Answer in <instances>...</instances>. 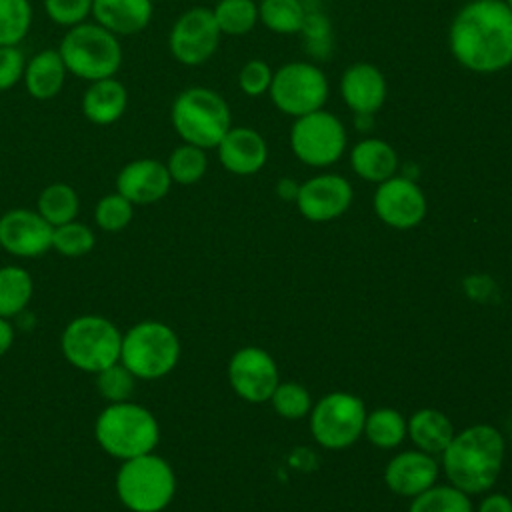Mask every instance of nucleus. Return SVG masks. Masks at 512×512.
<instances>
[{"instance_id": "15", "label": "nucleus", "mask_w": 512, "mask_h": 512, "mask_svg": "<svg viewBox=\"0 0 512 512\" xmlns=\"http://www.w3.org/2000/svg\"><path fill=\"white\" fill-rule=\"evenodd\" d=\"M52 226L28 208H12L0 216V248L18 258H36L52 248Z\"/></svg>"}, {"instance_id": "8", "label": "nucleus", "mask_w": 512, "mask_h": 512, "mask_svg": "<svg viewBox=\"0 0 512 512\" xmlns=\"http://www.w3.org/2000/svg\"><path fill=\"white\" fill-rule=\"evenodd\" d=\"M122 332L98 314H82L70 320L60 336V350L68 364L82 372L96 374L120 360Z\"/></svg>"}, {"instance_id": "40", "label": "nucleus", "mask_w": 512, "mask_h": 512, "mask_svg": "<svg viewBox=\"0 0 512 512\" xmlns=\"http://www.w3.org/2000/svg\"><path fill=\"white\" fill-rule=\"evenodd\" d=\"M26 58L18 46H0V92L16 86L24 76Z\"/></svg>"}, {"instance_id": "22", "label": "nucleus", "mask_w": 512, "mask_h": 512, "mask_svg": "<svg viewBox=\"0 0 512 512\" xmlns=\"http://www.w3.org/2000/svg\"><path fill=\"white\" fill-rule=\"evenodd\" d=\"M66 66L58 48H46L26 60L24 66V88L34 100H52L60 94L66 82Z\"/></svg>"}, {"instance_id": "41", "label": "nucleus", "mask_w": 512, "mask_h": 512, "mask_svg": "<svg viewBox=\"0 0 512 512\" xmlns=\"http://www.w3.org/2000/svg\"><path fill=\"white\" fill-rule=\"evenodd\" d=\"M478 512H512V500L504 494H490L480 502Z\"/></svg>"}, {"instance_id": "24", "label": "nucleus", "mask_w": 512, "mask_h": 512, "mask_svg": "<svg viewBox=\"0 0 512 512\" xmlns=\"http://www.w3.org/2000/svg\"><path fill=\"white\" fill-rule=\"evenodd\" d=\"M352 170L366 182H384L398 170L396 150L382 138H364L350 150Z\"/></svg>"}, {"instance_id": "44", "label": "nucleus", "mask_w": 512, "mask_h": 512, "mask_svg": "<svg viewBox=\"0 0 512 512\" xmlns=\"http://www.w3.org/2000/svg\"><path fill=\"white\" fill-rule=\"evenodd\" d=\"M506 430H508V436H510V440H512V412H510L508 418H506Z\"/></svg>"}, {"instance_id": "37", "label": "nucleus", "mask_w": 512, "mask_h": 512, "mask_svg": "<svg viewBox=\"0 0 512 512\" xmlns=\"http://www.w3.org/2000/svg\"><path fill=\"white\" fill-rule=\"evenodd\" d=\"M274 410L284 418H302L310 412V394L302 384L296 382H284L278 384L276 390L270 396Z\"/></svg>"}, {"instance_id": "2", "label": "nucleus", "mask_w": 512, "mask_h": 512, "mask_svg": "<svg viewBox=\"0 0 512 512\" xmlns=\"http://www.w3.org/2000/svg\"><path fill=\"white\" fill-rule=\"evenodd\" d=\"M442 454V466L452 486L466 494H480L500 474L504 438L494 426L476 424L456 434Z\"/></svg>"}, {"instance_id": "9", "label": "nucleus", "mask_w": 512, "mask_h": 512, "mask_svg": "<svg viewBox=\"0 0 512 512\" xmlns=\"http://www.w3.org/2000/svg\"><path fill=\"white\" fill-rule=\"evenodd\" d=\"M290 150L306 166L326 168L338 162L346 150V128L338 116L320 108L294 118Z\"/></svg>"}, {"instance_id": "7", "label": "nucleus", "mask_w": 512, "mask_h": 512, "mask_svg": "<svg viewBox=\"0 0 512 512\" xmlns=\"http://www.w3.org/2000/svg\"><path fill=\"white\" fill-rule=\"evenodd\" d=\"M180 358L176 332L158 320H144L122 334L120 362L136 380H158L174 370Z\"/></svg>"}, {"instance_id": "31", "label": "nucleus", "mask_w": 512, "mask_h": 512, "mask_svg": "<svg viewBox=\"0 0 512 512\" xmlns=\"http://www.w3.org/2000/svg\"><path fill=\"white\" fill-rule=\"evenodd\" d=\"M166 168L172 182L182 186L196 184L206 174V168H208L206 150L184 142L170 152Z\"/></svg>"}, {"instance_id": "21", "label": "nucleus", "mask_w": 512, "mask_h": 512, "mask_svg": "<svg viewBox=\"0 0 512 512\" xmlns=\"http://www.w3.org/2000/svg\"><path fill=\"white\" fill-rule=\"evenodd\" d=\"M152 0H92L96 24L116 36H134L152 20Z\"/></svg>"}, {"instance_id": "29", "label": "nucleus", "mask_w": 512, "mask_h": 512, "mask_svg": "<svg viewBox=\"0 0 512 512\" xmlns=\"http://www.w3.org/2000/svg\"><path fill=\"white\" fill-rule=\"evenodd\" d=\"M212 14L220 34L244 36L258 22V4L254 0H218Z\"/></svg>"}, {"instance_id": "3", "label": "nucleus", "mask_w": 512, "mask_h": 512, "mask_svg": "<svg viewBox=\"0 0 512 512\" xmlns=\"http://www.w3.org/2000/svg\"><path fill=\"white\" fill-rule=\"evenodd\" d=\"M98 446L116 460H128L154 452L160 426L154 414L132 400L108 404L94 422Z\"/></svg>"}, {"instance_id": "23", "label": "nucleus", "mask_w": 512, "mask_h": 512, "mask_svg": "<svg viewBox=\"0 0 512 512\" xmlns=\"http://www.w3.org/2000/svg\"><path fill=\"white\" fill-rule=\"evenodd\" d=\"M82 112L84 116L98 126L114 124L122 118L128 106V90L126 86L112 78L90 82L82 96Z\"/></svg>"}, {"instance_id": "13", "label": "nucleus", "mask_w": 512, "mask_h": 512, "mask_svg": "<svg viewBox=\"0 0 512 512\" xmlns=\"http://www.w3.org/2000/svg\"><path fill=\"white\" fill-rule=\"evenodd\" d=\"M376 216L398 230L418 226L426 216V196L422 188L406 176H390L374 192Z\"/></svg>"}, {"instance_id": "12", "label": "nucleus", "mask_w": 512, "mask_h": 512, "mask_svg": "<svg viewBox=\"0 0 512 512\" xmlns=\"http://www.w3.org/2000/svg\"><path fill=\"white\" fill-rule=\"evenodd\" d=\"M220 30L210 8L194 6L182 12L170 28L168 48L176 62L200 66L210 60L220 44Z\"/></svg>"}, {"instance_id": "46", "label": "nucleus", "mask_w": 512, "mask_h": 512, "mask_svg": "<svg viewBox=\"0 0 512 512\" xmlns=\"http://www.w3.org/2000/svg\"><path fill=\"white\" fill-rule=\"evenodd\" d=\"M254 2H256V0H254Z\"/></svg>"}, {"instance_id": "39", "label": "nucleus", "mask_w": 512, "mask_h": 512, "mask_svg": "<svg viewBox=\"0 0 512 512\" xmlns=\"http://www.w3.org/2000/svg\"><path fill=\"white\" fill-rule=\"evenodd\" d=\"M272 70L264 60H248L240 72H238V86L246 96H262L264 92H268L270 82H272Z\"/></svg>"}, {"instance_id": "6", "label": "nucleus", "mask_w": 512, "mask_h": 512, "mask_svg": "<svg viewBox=\"0 0 512 512\" xmlns=\"http://www.w3.org/2000/svg\"><path fill=\"white\" fill-rule=\"evenodd\" d=\"M58 52L66 70L86 82L112 78L122 64L118 36L96 22H82L68 28L60 40Z\"/></svg>"}, {"instance_id": "35", "label": "nucleus", "mask_w": 512, "mask_h": 512, "mask_svg": "<svg viewBox=\"0 0 512 512\" xmlns=\"http://www.w3.org/2000/svg\"><path fill=\"white\" fill-rule=\"evenodd\" d=\"M94 376H96V388L108 404L130 400L136 386V376L120 360L96 372Z\"/></svg>"}, {"instance_id": "28", "label": "nucleus", "mask_w": 512, "mask_h": 512, "mask_svg": "<svg viewBox=\"0 0 512 512\" xmlns=\"http://www.w3.org/2000/svg\"><path fill=\"white\" fill-rule=\"evenodd\" d=\"M258 20L274 34H296L304 28L306 10L302 0H260Z\"/></svg>"}, {"instance_id": "38", "label": "nucleus", "mask_w": 512, "mask_h": 512, "mask_svg": "<svg viewBox=\"0 0 512 512\" xmlns=\"http://www.w3.org/2000/svg\"><path fill=\"white\" fill-rule=\"evenodd\" d=\"M44 12L54 24L72 28L92 16V0H44Z\"/></svg>"}, {"instance_id": "26", "label": "nucleus", "mask_w": 512, "mask_h": 512, "mask_svg": "<svg viewBox=\"0 0 512 512\" xmlns=\"http://www.w3.org/2000/svg\"><path fill=\"white\" fill-rule=\"evenodd\" d=\"M80 210L78 192L64 182L48 184L36 202V212L54 228L66 222L76 220Z\"/></svg>"}, {"instance_id": "20", "label": "nucleus", "mask_w": 512, "mask_h": 512, "mask_svg": "<svg viewBox=\"0 0 512 512\" xmlns=\"http://www.w3.org/2000/svg\"><path fill=\"white\" fill-rule=\"evenodd\" d=\"M438 476V464L432 456L418 450L400 452L384 470L386 486L400 496H418L434 486Z\"/></svg>"}, {"instance_id": "1", "label": "nucleus", "mask_w": 512, "mask_h": 512, "mask_svg": "<svg viewBox=\"0 0 512 512\" xmlns=\"http://www.w3.org/2000/svg\"><path fill=\"white\" fill-rule=\"evenodd\" d=\"M452 58L474 74H496L512 66V10L506 0H470L448 30Z\"/></svg>"}, {"instance_id": "25", "label": "nucleus", "mask_w": 512, "mask_h": 512, "mask_svg": "<svg viewBox=\"0 0 512 512\" xmlns=\"http://www.w3.org/2000/svg\"><path fill=\"white\" fill-rule=\"evenodd\" d=\"M406 430L412 442L426 454H440L454 438L452 422L434 408H422L412 414Z\"/></svg>"}, {"instance_id": "18", "label": "nucleus", "mask_w": 512, "mask_h": 512, "mask_svg": "<svg viewBox=\"0 0 512 512\" xmlns=\"http://www.w3.org/2000/svg\"><path fill=\"white\" fill-rule=\"evenodd\" d=\"M386 78L370 62L350 64L340 78V96L356 116H372L386 100Z\"/></svg>"}, {"instance_id": "11", "label": "nucleus", "mask_w": 512, "mask_h": 512, "mask_svg": "<svg viewBox=\"0 0 512 512\" xmlns=\"http://www.w3.org/2000/svg\"><path fill=\"white\" fill-rule=\"evenodd\" d=\"M366 408L364 402L346 392L324 396L310 416V432L314 440L330 450L348 448L364 432Z\"/></svg>"}, {"instance_id": "16", "label": "nucleus", "mask_w": 512, "mask_h": 512, "mask_svg": "<svg viewBox=\"0 0 512 512\" xmlns=\"http://www.w3.org/2000/svg\"><path fill=\"white\" fill-rule=\"evenodd\" d=\"M352 186L340 174H318L298 186L296 206L306 220L326 222L342 216L352 204Z\"/></svg>"}, {"instance_id": "42", "label": "nucleus", "mask_w": 512, "mask_h": 512, "mask_svg": "<svg viewBox=\"0 0 512 512\" xmlns=\"http://www.w3.org/2000/svg\"><path fill=\"white\" fill-rule=\"evenodd\" d=\"M14 338H16V332L10 324V320L0 316V356H4L12 348Z\"/></svg>"}, {"instance_id": "34", "label": "nucleus", "mask_w": 512, "mask_h": 512, "mask_svg": "<svg viewBox=\"0 0 512 512\" xmlns=\"http://www.w3.org/2000/svg\"><path fill=\"white\" fill-rule=\"evenodd\" d=\"M96 244V234L88 224L78 220L54 226L52 230V250L62 256L78 258L88 254Z\"/></svg>"}, {"instance_id": "43", "label": "nucleus", "mask_w": 512, "mask_h": 512, "mask_svg": "<svg viewBox=\"0 0 512 512\" xmlns=\"http://www.w3.org/2000/svg\"><path fill=\"white\" fill-rule=\"evenodd\" d=\"M278 194L286 200H296V194H298V186L290 180V178H284L278 182Z\"/></svg>"}, {"instance_id": "33", "label": "nucleus", "mask_w": 512, "mask_h": 512, "mask_svg": "<svg viewBox=\"0 0 512 512\" xmlns=\"http://www.w3.org/2000/svg\"><path fill=\"white\" fill-rule=\"evenodd\" d=\"M32 26L30 0H0V46H18Z\"/></svg>"}, {"instance_id": "27", "label": "nucleus", "mask_w": 512, "mask_h": 512, "mask_svg": "<svg viewBox=\"0 0 512 512\" xmlns=\"http://www.w3.org/2000/svg\"><path fill=\"white\" fill-rule=\"evenodd\" d=\"M34 282L26 268L4 266L0 268V316L12 318L20 314L32 300Z\"/></svg>"}, {"instance_id": "30", "label": "nucleus", "mask_w": 512, "mask_h": 512, "mask_svg": "<svg viewBox=\"0 0 512 512\" xmlns=\"http://www.w3.org/2000/svg\"><path fill=\"white\" fill-rule=\"evenodd\" d=\"M364 434L378 448H394L406 436V420L394 408H378L366 416Z\"/></svg>"}, {"instance_id": "32", "label": "nucleus", "mask_w": 512, "mask_h": 512, "mask_svg": "<svg viewBox=\"0 0 512 512\" xmlns=\"http://www.w3.org/2000/svg\"><path fill=\"white\" fill-rule=\"evenodd\" d=\"M408 512H472V504L456 486H430L414 496Z\"/></svg>"}, {"instance_id": "17", "label": "nucleus", "mask_w": 512, "mask_h": 512, "mask_svg": "<svg viewBox=\"0 0 512 512\" xmlns=\"http://www.w3.org/2000/svg\"><path fill=\"white\" fill-rule=\"evenodd\" d=\"M172 186L166 164L156 158H138L122 166L116 176V192L134 206H146L162 200Z\"/></svg>"}, {"instance_id": "5", "label": "nucleus", "mask_w": 512, "mask_h": 512, "mask_svg": "<svg viewBox=\"0 0 512 512\" xmlns=\"http://www.w3.org/2000/svg\"><path fill=\"white\" fill-rule=\"evenodd\" d=\"M176 494L172 466L148 452L122 460L116 472V496L130 512H162Z\"/></svg>"}, {"instance_id": "4", "label": "nucleus", "mask_w": 512, "mask_h": 512, "mask_svg": "<svg viewBox=\"0 0 512 512\" xmlns=\"http://www.w3.org/2000/svg\"><path fill=\"white\" fill-rule=\"evenodd\" d=\"M170 120L182 142L202 150L216 148L232 128L228 102L216 90L204 86L182 90L172 102Z\"/></svg>"}, {"instance_id": "36", "label": "nucleus", "mask_w": 512, "mask_h": 512, "mask_svg": "<svg viewBox=\"0 0 512 512\" xmlns=\"http://www.w3.org/2000/svg\"><path fill=\"white\" fill-rule=\"evenodd\" d=\"M134 216V204L126 200L120 192H112L102 196L94 208L96 226L104 232H120L124 230Z\"/></svg>"}, {"instance_id": "19", "label": "nucleus", "mask_w": 512, "mask_h": 512, "mask_svg": "<svg viewBox=\"0 0 512 512\" xmlns=\"http://www.w3.org/2000/svg\"><path fill=\"white\" fill-rule=\"evenodd\" d=\"M220 164L238 176H250L264 168L268 146L264 136L248 126H232L216 146Z\"/></svg>"}, {"instance_id": "45", "label": "nucleus", "mask_w": 512, "mask_h": 512, "mask_svg": "<svg viewBox=\"0 0 512 512\" xmlns=\"http://www.w3.org/2000/svg\"><path fill=\"white\" fill-rule=\"evenodd\" d=\"M506 4L510 6V10H512V0H506Z\"/></svg>"}, {"instance_id": "10", "label": "nucleus", "mask_w": 512, "mask_h": 512, "mask_svg": "<svg viewBox=\"0 0 512 512\" xmlns=\"http://www.w3.org/2000/svg\"><path fill=\"white\" fill-rule=\"evenodd\" d=\"M328 90L326 74L316 64L288 62L272 74L268 94L282 114L300 118L324 108Z\"/></svg>"}, {"instance_id": "14", "label": "nucleus", "mask_w": 512, "mask_h": 512, "mask_svg": "<svg viewBox=\"0 0 512 512\" xmlns=\"http://www.w3.org/2000/svg\"><path fill=\"white\" fill-rule=\"evenodd\" d=\"M228 380L240 398L248 402H264L270 400L278 386V368L268 352L248 346L230 358Z\"/></svg>"}]
</instances>
